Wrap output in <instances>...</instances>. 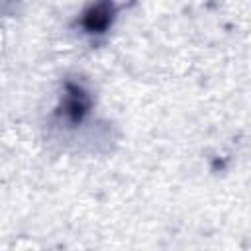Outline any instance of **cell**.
Wrapping results in <instances>:
<instances>
[{
	"mask_svg": "<svg viewBox=\"0 0 251 251\" xmlns=\"http://www.w3.org/2000/svg\"><path fill=\"white\" fill-rule=\"evenodd\" d=\"M90 108V98L86 94V90L80 84L69 82L61 100V114L65 116V120L69 122H80L84 118V114Z\"/></svg>",
	"mask_w": 251,
	"mask_h": 251,
	"instance_id": "6da1fadb",
	"label": "cell"
},
{
	"mask_svg": "<svg viewBox=\"0 0 251 251\" xmlns=\"http://www.w3.org/2000/svg\"><path fill=\"white\" fill-rule=\"evenodd\" d=\"M112 20V4L108 2H98L84 14V27L88 31H102Z\"/></svg>",
	"mask_w": 251,
	"mask_h": 251,
	"instance_id": "7a4b0ae2",
	"label": "cell"
}]
</instances>
